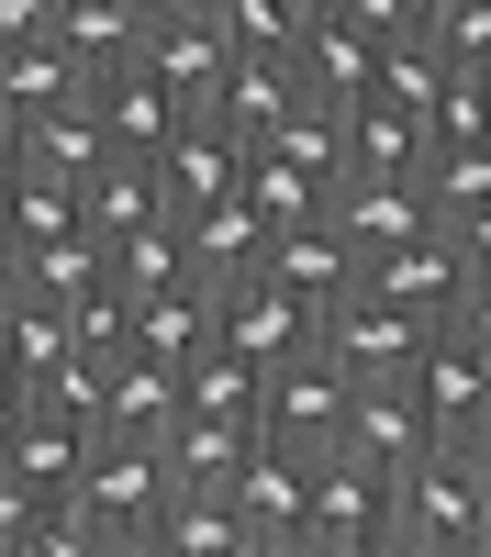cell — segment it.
I'll return each mask as SVG.
<instances>
[{"instance_id": "obj_7", "label": "cell", "mask_w": 491, "mask_h": 557, "mask_svg": "<svg viewBox=\"0 0 491 557\" xmlns=\"http://www.w3.org/2000/svg\"><path fill=\"white\" fill-rule=\"evenodd\" d=\"M346 446H357V457H380V469H414L425 446H446V435H435V412H425V380H414V368H380V380H357V401H346Z\"/></svg>"}, {"instance_id": "obj_27", "label": "cell", "mask_w": 491, "mask_h": 557, "mask_svg": "<svg viewBox=\"0 0 491 557\" xmlns=\"http://www.w3.org/2000/svg\"><path fill=\"white\" fill-rule=\"evenodd\" d=\"M179 412H191V380H179V357H112V435H168Z\"/></svg>"}, {"instance_id": "obj_15", "label": "cell", "mask_w": 491, "mask_h": 557, "mask_svg": "<svg viewBox=\"0 0 491 557\" xmlns=\"http://www.w3.org/2000/svg\"><path fill=\"white\" fill-rule=\"evenodd\" d=\"M223 335H235L257 368H280L302 346H324V301H302L291 278H246V290H223Z\"/></svg>"}, {"instance_id": "obj_33", "label": "cell", "mask_w": 491, "mask_h": 557, "mask_svg": "<svg viewBox=\"0 0 491 557\" xmlns=\"http://www.w3.org/2000/svg\"><path fill=\"white\" fill-rule=\"evenodd\" d=\"M446 335H469V346L491 357V268H480V257H469V301L446 312Z\"/></svg>"}, {"instance_id": "obj_28", "label": "cell", "mask_w": 491, "mask_h": 557, "mask_svg": "<svg viewBox=\"0 0 491 557\" xmlns=\"http://www.w3.org/2000/svg\"><path fill=\"white\" fill-rule=\"evenodd\" d=\"M324 12H335V0H212V23H223L235 57H291V67H302V45H312Z\"/></svg>"}, {"instance_id": "obj_2", "label": "cell", "mask_w": 491, "mask_h": 557, "mask_svg": "<svg viewBox=\"0 0 491 557\" xmlns=\"http://www.w3.org/2000/svg\"><path fill=\"white\" fill-rule=\"evenodd\" d=\"M391 557H480V457L425 446L391 491Z\"/></svg>"}, {"instance_id": "obj_26", "label": "cell", "mask_w": 491, "mask_h": 557, "mask_svg": "<svg viewBox=\"0 0 491 557\" xmlns=\"http://www.w3.org/2000/svg\"><path fill=\"white\" fill-rule=\"evenodd\" d=\"M179 201H168V168L157 157H112L101 178H89V235L101 246H123V235H146V223H168Z\"/></svg>"}, {"instance_id": "obj_17", "label": "cell", "mask_w": 491, "mask_h": 557, "mask_svg": "<svg viewBox=\"0 0 491 557\" xmlns=\"http://www.w3.org/2000/svg\"><path fill=\"white\" fill-rule=\"evenodd\" d=\"M123 146H112V123H101V101H67V112H34V123H12V168H45V178H101Z\"/></svg>"}, {"instance_id": "obj_25", "label": "cell", "mask_w": 491, "mask_h": 557, "mask_svg": "<svg viewBox=\"0 0 491 557\" xmlns=\"http://www.w3.org/2000/svg\"><path fill=\"white\" fill-rule=\"evenodd\" d=\"M67 101H89V67L57 34L45 45H0V123H34V112H67Z\"/></svg>"}, {"instance_id": "obj_22", "label": "cell", "mask_w": 491, "mask_h": 557, "mask_svg": "<svg viewBox=\"0 0 491 557\" xmlns=\"http://www.w3.org/2000/svg\"><path fill=\"white\" fill-rule=\"evenodd\" d=\"M268 424H235V412H179L168 424V480L179 491H235Z\"/></svg>"}, {"instance_id": "obj_21", "label": "cell", "mask_w": 491, "mask_h": 557, "mask_svg": "<svg viewBox=\"0 0 491 557\" xmlns=\"http://www.w3.org/2000/svg\"><path fill=\"white\" fill-rule=\"evenodd\" d=\"M146 67H157L191 112H212V101H223V78H235L246 57L223 45V23H212V12H191V23H157V34H146Z\"/></svg>"}, {"instance_id": "obj_35", "label": "cell", "mask_w": 491, "mask_h": 557, "mask_svg": "<svg viewBox=\"0 0 491 557\" xmlns=\"http://www.w3.org/2000/svg\"><path fill=\"white\" fill-rule=\"evenodd\" d=\"M469 457H480V557H491V435H480Z\"/></svg>"}, {"instance_id": "obj_20", "label": "cell", "mask_w": 491, "mask_h": 557, "mask_svg": "<svg viewBox=\"0 0 491 557\" xmlns=\"http://www.w3.org/2000/svg\"><path fill=\"white\" fill-rule=\"evenodd\" d=\"M89 101H101V123H112V146H123V157H168V134L191 123V101H179V89H168L146 57H134V67H112L101 89H89Z\"/></svg>"}, {"instance_id": "obj_11", "label": "cell", "mask_w": 491, "mask_h": 557, "mask_svg": "<svg viewBox=\"0 0 491 557\" xmlns=\"http://www.w3.org/2000/svg\"><path fill=\"white\" fill-rule=\"evenodd\" d=\"M380 57H391V45L357 23V12H324V23H312V45H302V101L346 123V112L380 89Z\"/></svg>"}, {"instance_id": "obj_30", "label": "cell", "mask_w": 491, "mask_h": 557, "mask_svg": "<svg viewBox=\"0 0 491 557\" xmlns=\"http://www.w3.org/2000/svg\"><path fill=\"white\" fill-rule=\"evenodd\" d=\"M112 278H123L134 301H157V290H191V278H201V268H191V223L168 212V223H146V235H123V246H112Z\"/></svg>"}, {"instance_id": "obj_6", "label": "cell", "mask_w": 491, "mask_h": 557, "mask_svg": "<svg viewBox=\"0 0 491 557\" xmlns=\"http://www.w3.org/2000/svg\"><path fill=\"white\" fill-rule=\"evenodd\" d=\"M67 357H78V312L57 290H34V278H0V380L45 391Z\"/></svg>"}, {"instance_id": "obj_12", "label": "cell", "mask_w": 491, "mask_h": 557, "mask_svg": "<svg viewBox=\"0 0 491 557\" xmlns=\"http://www.w3.org/2000/svg\"><path fill=\"white\" fill-rule=\"evenodd\" d=\"M335 134H346V178H425L435 168V123L414 101H391V89H369Z\"/></svg>"}, {"instance_id": "obj_31", "label": "cell", "mask_w": 491, "mask_h": 557, "mask_svg": "<svg viewBox=\"0 0 491 557\" xmlns=\"http://www.w3.org/2000/svg\"><path fill=\"white\" fill-rule=\"evenodd\" d=\"M435 223L446 235H469V223H491V146H458V157H435Z\"/></svg>"}, {"instance_id": "obj_18", "label": "cell", "mask_w": 491, "mask_h": 557, "mask_svg": "<svg viewBox=\"0 0 491 557\" xmlns=\"http://www.w3.org/2000/svg\"><path fill=\"white\" fill-rule=\"evenodd\" d=\"M89 235V190L78 178H45V168H12V235H0V268H34Z\"/></svg>"}, {"instance_id": "obj_8", "label": "cell", "mask_w": 491, "mask_h": 557, "mask_svg": "<svg viewBox=\"0 0 491 557\" xmlns=\"http://www.w3.org/2000/svg\"><path fill=\"white\" fill-rule=\"evenodd\" d=\"M157 168H168V201H179V212H212V201H235L246 178H257V146H246L223 112H191V123L168 134Z\"/></svg>"}, {"instance_id": "obj_14", "label": "cell", "mask_w": 491, "mask_h": 557, "mask_svg": "<svg viewBox=\"0 0 491 557\" xmlns=\"http://www.w3.org/2000/svg\"><path fill=\"white\" fill-rule=\"evenodd\" d=\"M335 235L357 257H391V246L435 235V178H346L335 190Z\"/></svg>"}, {"instance_id": "obj_32", "label": "cell", "mask_w": 491, "mask_h": 557, "mask_svg": "<svg viewBox=\"0 0 491 557\" xmlns=\"http://www.w3.org/2000/svg\"><path fill=\"white\" fill-rule=\"evenodd\" d=\"M67 312H78V346L89 357H134V290H123V278H101V290L67 301Z\"/></svg>"}, {"instance_id": "obj_9", "label": "cell", "mask_w": 491, "mask_h": 557, "mask_svg": "<svg viewBox=\"0 0 491 557\" xmlns=\"http://www.w3.org/2000/svg\"><path fill=\"white\" fill-rule=\"evenodd\" d=\"M324 335L346 346V368L357 380H380V368H425V346L446 335V323H425V312H402L391 290H369V278H357V290L324 312Z\"/></svg>"}, {"instance_id": "obj_13", "label": "cell", "mask_w": 491, "mask_h": 557, "mask_svg": "<svg viewBox=\"0 0 491 557\" xmlns=\"http://www.w3.org/2000/svg\"><path fill=\"white\" fill-rule=\"evenodd\" d=\"M369 290H391L402 312H425V323H446L469 301V235H414V246H391V257H369Z\"/></svg>"}, {"instance_id": "obj_1", "label": "cell", "mask_w": 491, "mask_h": 557, "mask_svg": "<svg viewBox=\"0 0 491 557\" xmlns=\"http://www.w3.org/2000/svg\"><path fill=\"white\" fill-rule=\"evenodd\" d=\"M78 502H89V524H101V557H146L157 524H168V435H101L89 446V469H78Z\"/></svg>"}, {"instance_id": "obj_24", "label": "cell", "mask_w": 491, "mask_h": 557, "mask_svg": "<svg viewBox=\"0 0 491 557\" xmlns=\"http://www.w3.org/2000/svg\"><path fill=\"white\" fill-rule=\"evenodd\" d=\"M146 557H268V546H257V524H246L235 491H179Z\"/></svg>"}, {"instance_id": "obj_29", "label": "cell", "mask_w": 491, "mask_h": 557, "mask_svg": "<svg viewBox=\"0 0 491 557\" xmlns=\"http://www.w3.org/2000/svg\"><path fill=\"white\" fill-rule=\"evenodd\" d=\"M212 335H223V301L201 290V278H191V290H157V301H134V346H146V357H179V368H191Z\"/></svg>"}, {"instance_id": "obj_3", "label": "cell", "mask_w": 491, "mask_h": 557, "mask_svg": "<svg viewBox=\"0 0 491 557\" xmlns=\"http://www.w3.org/2000/svg\"><path fill=\"white\" fill-rule=\"evenodd\" d=\"M391 491H402V469L335 446L324 469H312V535H302V557H391Z\"/></svg>"}, {"instance_id": "obj_34", "label": "cell", "mask_w": 491, "mask_h": 557, "mask_svg": "<svg viewBox=\"0 0 491 557\" xmlns=\"http://www.w3.org/2000/svg\"><path fill=\"white\" fill-rule=\"evenodd\" d=\"M335 12H357V23H369L380 45H402V34H425V12H414V0H335Z\"/></svg>"}, {"instance_id": "obj_19", "label": "cell", "mask_w": 491, "mask_h": 557, "mask_svg": "<svg viewBox=\"0 0 491 557\" xmlns=\"http://www.w3.org/2000/svg\"><path fill=\"white\" fill-rule=\"evenodd\" d=\"M414 380H425V412H435L446 446H480V435H491V357H480L469 335H435Z\"/></svg>"}, {"instance_id": "obj_10", "label": "cell", "mask_w": 491, "mask_h": 557, "mask_svg": "<svg viewBox=\"0 0 491 557\" xmlns=\"http://www.w3.org/2000/svg\"><path fill=\"white\" fill-rule=\"evenodd\" d=\"M191 223V268H201V290L223 301V290H246V278H268V246H280V223L257 212V190H235V201H212V212H179Z\"/></svg>"}, {"instance_id": "obj_16", "label": "cell", "mask_w": 491, "mask_h": 557, "mask_svg": "<svg viewBox=\"0 0 491 557\" xmlns=\"http://www.w3.org/2000/svg\"><path fill=\"white\" fill-rule=\"evenodd\" d=\"M89 446H101V435H78L67 412H45L34 391H12V424H0V480H34V491H78Z\"/></svg>"}, {"instance_id": "obj_23", "label": "cell", "mask_w": 491, "mask_h": 557, "mask_svg": "<svg viewBox=\"0 0 491 557\" xmlns=\"http://www.w3.org/2000/svg\"><path fill=\"white\" fill-rule=\"evenodd\" d=\"M268 278H291L302 301H324V312H335L357 278H369V257H357V246L335 235V212H324V223H280V246H268Z\"/></svg>"}, {"instance_id": "obj_4", "label": "cell", "mask_w": 491, "mask_h": 557, "mask_svg": "<svg viewBox=\"0 0 491 557\" xmlns=\"http://www.w3.org/2000/svg\"><path fill=\"white\" fill-rule=\"evenodd\" d=\"M346 401H357V368H346L335 335L268 368V435H291V446H312V457L346 446Z\"/></svg>"}, {"instance_id": "obj_5", "label": "cell", "mask_w": 491, "mask_h": 557, "mask_svg": "<svg viewBox=\"0 0 491 557\" xmlns=\"http://www.w3.org/2000/svg\"><path fill=\"white\" fill-rule=\"evenodd\" d=\"M312 469H324L312 446L257 435V457H246L235 502H246V524H257V546H268V557H302V535H312Z\"/></svg>"}]
</instances>
